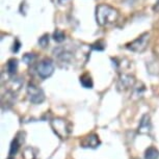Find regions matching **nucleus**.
I'll list each match as a JSON object with an SVG mask.
<instances>
[{
  "label": "nucleus",
  "mask_w": 159,
  "mask_h": 159,
  "mask_svg": "<svg viewBox=\"0 0 159 159\" xmlns=\"http://www.w3.org/2000/svg\"><path fill=\"white\" fill-rule=\"evenodd\" d=\"M119 11L108 4H100L96 8V20L100 26H109L118 20Z\"/></svg>",
  "instance_id": "nucleus-1"
},
{
  "label": "nucleus",
  "mask_w": 159,
  "mask_h": 159,
  "mask_svg": "<svg viewBox=\"0 0 159 159\" xmlns=\"http://www.w3.org/2000/svg\"><path fill=\"white\" fill-rule=\"evenodd\" d=\"M149 40H150V34L149 32H143V34H140L137 39H135V40L132 41L131 43H128L126 45V48L132 51V52L142 53L147 49V47H148Z\"/></svg>",
  "instance_id": "nucleus-2"
},
{
  "label": "nucleus",
  "mask_w": 159,
  "mask_h": 159,
  "mask_svg": "<svg viewBox=\"0 0 159 159\" xmlns=\"http://www.w3.org/2000/svg\"><path fill=\"white\" fill-rule=\"evenodd\" d=\"M51 127L61 139H66L71 132V125L67 120L56 118L51 121Z\"/></svg>",
  "instance_id": "nucleus-3"
},
{
  "label": "nucleus",
  "mask_w": 159,
  "mask_h": 159,
  "mask_svg": "<svg viewBox=\"0 0 159 159\" xmlns=\"http://www.w3.org/2000/svg\"><path fill=\"white\" fill-rule=\"evenodd\" d=\"M37 72L42 79H46L50 77L54 72V64L50 58H45L41 61L37 66Z\"/></svg>",
  "instance_id": "nucleus-4"
},
{
  "label": "nucleus",
  "mask_w": 159,
  "mask_h": 159,
  "mask_svg": "<svg viewBox=\"0 0 159 159\" xmlns=\"http://www.w3.org/2000/svg\"><path fill=\"white\" fill-rule=\"evenodd\" d=\"M27 95L29 100L34 104H40L45 100V94L43 89L34 83H29L27 85Z\"/></svg>",
  "instance_id": "nucleus-5"
},
{
  "label": "nucleus",
  "mask_w": 159,
  "mask_h": 159,
  "mask_svg": "<svg viewBox=\"0 0 159 159\" xmlns=\"http://www.w3.org/2000/svg\"><path fill=\"white\" fill-rule=\"evenodd\" d=\"M100 145V140H99V137L97 134L95 133H91L88 134V135L83 136L82 139L80 140V146L82 148H92L95 149L99 147Z\"/></svg>",
  "instance_id": "nucleus-6"
},
{
  "label": "nucleus",
  "mask_w": 159,
  "mask_h": 159,
  "mask_svg": "<svg viewBox=\"0 0 159 159\" xmlns=\"http://www.w3.org/2000/svg\"><path fill=\"white\" fill-rule=\"evenodd\" d=\"M134 82H135V80H134V77L132 75L127 73H121L118 82V88L119 89L125 91V89L132 88L134 85Z\"/></svg>",
  "instance_id": "nucleus-7"
},
{
  "label": "nucleus",
  "mask_w": 159,
  "mask_h": 159,
  "mask_svg": "<svg viewBox=\"0 0 159 159\" xmlns=\"http://www.w3.org/2000/svg\"><path fill=\"white\" fill-rule=\"evenodd\" d=\"M54 55L59 64H70L72 61V58H73L72 53L69 52L67 50L62 49V48H57V49H55Z\"/></svg>",
  "instance_id": "nucleus-8"
},
{
  "label": "nucleus",
  "mask_w": 159,
  "mask_h": 159,
  "mask_svg": "<svg viewBox=\"0 0 159 159\" xmlns=\"http://www.w3.org/2000/svg\"><path fill=\"white\" fill-rule=\"evenodd\" d=\"M22 80L20 78H11L10 80L7 82V89L8 92H11V94H15L17 93L18 91H20L21 86H22Z\"/></svg>",
  "instance_id": "nucleus-9"
},
{
  "label": "nucleus",
  "mask_w": 159,
  "mask_h": 159,
  "mask_svg": "<svg viewBox=\"0 0 159 159\" xmlns=\"http://www.w3.org/2000/svg\"><path fill=\"white\" fill-rule=\"evenodd\" d=\"M151 130V121L148 115H145L142 118V121L139 123V133H149Z\"/></svg>",
  "instance_id": "nucleus-10"
},
{
  "label": "nucleus",
  "mask_w": 159,
  "mask_h": 159,
  "mask_svg": "<svg viewBox=\"0 0 159 159\" xmlns=\"http://www.w3.org/2000/svg\"><path fill=\"white\" fill-rule=\"evenodd\" d=\"M80 83H81V85L85 89H92L93 85H94L93 79L89 73H84L80 76Z\"/></svg>",
  "instance_id": "nucleus-11"
},
{
  "label": "nucleus",
  "mask_w": 159,
  "mask_h": 159,
  "mask_svg": "<svg viewBox=\"0 0 159 159\" xmlns=\"http://www.w3.org/2000/svg\"><path fill=\"white\" fill-rule=\"evenodd\" d=\"M22 156L24 159H37L38 150L34 148H31V147H28V148H26L24 150Z\"/></svg>",
  "instance_id": "nucleus-12"
},
{
  "label": "nucleus",
  "mask_w": 159,
  "mask_h": 159,
  "mask_svg": "<svg viewBox=\"0 0 159 159\" xmlns=\"http://www.w3.org/2000/svg\"><path fill=\"white\" fill-rule=\"evenodd\" d=\"M146 159H158L159 158V151L154 147H150L146 150L145 153Z\"/></svg>",
  "instance_id": "nucleus-13"
},
{
  "label": "nucleus",
  "mask_w": 159,
  "mask_h": 159,
  "mask_svg": "<svg viewBox=\"0 0 159 159\" xmlns=\"http://www.w3.org/2000/svg\"><path fill=\"white\" fill-rule=\"evenodd\" d=\"M7 68L8 73L14 75L17 72V69H18V61L16 58H11L10 61H7Z\"/></svg>",
  "instance_id": "nucleus-14"
},
{
  "label": "nucleus",
  "mask_w": 159,
  "mask_h": 159,
  "mask_svg": "<svg viewBox=\"0 0 159 159\" xmlns=\"http://www.w3.org/2000/svg\"><path fill=\"white\" fill-rule=\"evenodd\" d=\"M19 148H20V142H19V139H18V136H17L16 139L11 142V149H10V154L11 155H15L18 152Z\"/></svg>",
  "instance_id": "nucleus-15"
},
{
  "label": "nucleus",
  "mask_w": 159,
  "mask_h": 159,
  "mask_svg": "<svg viewBox=\"0 0 159 159\" xmlns=\"http://www.w3.org/2000/svg\"><path fill=\"white\" fill-rule=\"evenodd\" d=\"M53 39H54V40L57 42V43H61V42L65 41L66 35H65V34L61 30H59V29H56V30L54 31V34H53Z\"/></svg>",
  "instance_id": "nucleus-16"
},
{
  "label": "nucleus",
  "mask_w": 159,
  "mask_h": 159,
  "mask_svg": "<svg viewBox=\"0 0 159 159\" xmlns=\"http://www.w3.org/2000/svg\"><path fill=\"white\" fill-rule=\"evenodd\" d=\"M22 59L26 65H30L34 61L35 56H34V54H32V53H26V54L23 55Z\"/></svg>",
  "instance_id": "nucleus-17"
},
{
  "label": "nucleus",
  "mask_w": 159,
  "mask_h": 159,
  "mask_svg": "<svg viewBox=\"0 0 159 159\" xmlns=\"http://www.w3.org/2000/svg\"><path fill=\"white\" fill-rule=\"evenodd\" d=\"M39 44H40L43 48L47 47L48 44H49V34L42 35V37L39 39Z\"/></svg>",
  "instance_id": "nucleus-18"
},
{
  "label": "nucleus",
  "mask_w": 159,
  "mask_h": 159,
  "mask_svg": "<svg viewBox=\"0 0 159 159\" xmlns=\"http://www.w3.org/2000/svg\"><path fill=\"white\" fill-rule=\"evenodd\" d=\"M105 46H106V45H105L103 41H98V42H96L95 44H93V49L102 51V50H104Z\"/></svg>",
  "instance_id": "nucleus-19"
},
{
  "label": "nucleus",
  "mask_w": 159,
  "mask_h": 159,
  "mask_svg": "<svg viewBox=\"0 0 159 159\" xmlns=\"http://www.w3.org/2000/svg\"><path fill=\"white\" fill-rule=\"evenodd\" d=\"M20 45H21V44H20V42L18 41V40H16V45L14 44V46H16V48H14V49H13L14 52H18V50L20 49Z\"/></svg>",
  "instance_id": "nucleus-20"
},
{
  "label": "nucleus",
  "mask_w": 159,
  "mask_h": 159,
  "mask_svg": "<svg viewBox=\"0 0 159 159\" xmlns=\"http://www.w3.org/2000/svg\"><path fill=\"white\" fill-rule=\"evenodd\" d=\"M154 10L159 11V0H157V2H156V5L154 7Z\"/></svg>",
  "instance_id": "nucleus-21"
},
{
  "label": "nucleus",
  "mask_w": 159,
  "mask_h": 159,
  "mask_svg": "<svg viewBox=\"0 0 159 159\" xmlns=\"http://www.w3.org/2000/svg\"><path fill=\"white\" fill-rule=\"evenodd\" d=\"M58 1H59V2H64L65 0H58Z\"/></svg>",
  "instance_id": "nucleus-22"
},
{
  "label": "nucleus",
  "mask_w": 159,
  "mask_h": 159,
  "mask_svg": "<svg viewBox=\"0 0 159 159\" xmlns=\"http://www.w3.org/2000/svg\"><path fill=\"white\" fill-rule=\"evenodd\" d=\"M134 159H139V158H134Z\"/></svg>",
  "instance_id": "nucleus-23"
},
{
  "label": "nucleus",
  "mask_w": 159,
  "mask_h": 159,
  "mask_svg": "<svg viewBox=\"0 0 159 159\" xmlns=\"http://www.w3.org/2000/svg\"><path fill=\"white\" fill-rule=\"evenodd\" d=\"M8 159H13V158H8Z\"/></svg>",
  "instance_id": "nucleus-24"
}]
</instances>
